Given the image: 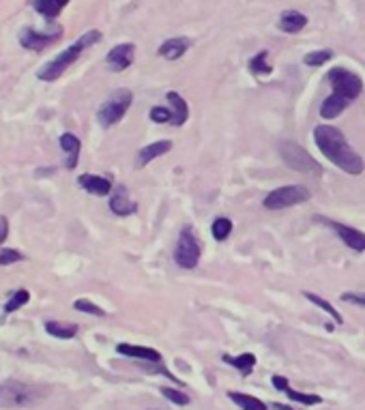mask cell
<instances>
[{"label": "cell", "instance_id": "d4e9b609", "mask_svg": "<svg viewBox=\"0 0 365 410\" xmlns=\"http://www.w3.org/2000/svg\"><path fill=\"white\" fill-rule=\"evenodd\" d=\"M247 67H249V71H251V76H255V78L269 76V73L273 71V67L269 65V52L262 50V52H258L255 56H251Z\"/></svg>", "mask_w": 365, "mask_h": 410}, {"label": "cell", "instance_id": "8992f818", "mask_svg": "<svg viewBox=\"0 0 365 410\" xmlns=\"http://www.w3.org/2000/svg\"><path fill=\"white\" fill-rule=\"evenodd\" d=\"M312 198V192H309L305 185H286V187H278L267 194L264 198V209L269 211H284L290 207H297V204H303Z\"/></svg>", "mask_w": 365, "mask_h": 410}, {"label": "cell", "instance_id": "4316f807", "mask_svg": "<svg viewBox=\"0 0 365 410\" xmlns=\"http://www.w3.org/2000/svg\"><path fill=\"white\" fill-rule=\"evenodd\" d=\"M211 234L215 240H226L232 234V221L228 217H217L211 223Z\"/></svg>", "mask_w": 365, "mask_h": 410}, {"label": "cell", "instance_id": "ffe728a7", "mask_svg": "<svg viewBox=\"0 0 365 410\" xmlns=\"http://www.w3.org/2000/svg\"><path fill=\"white\" fill-rule=\"evenodd\" d=\"M61 146H63V151L69 155L67 157V167H69V170H73V167L78 165V159H80V148H82L80 138H76L73 134H63L61 136Z\"/></svg>", "mask_w": 365, "mask_h": 410}, {"label": "cell", "instance_id": "e0dca14e", "mask_svg": "<svg viewBox=\"0 0 365 410\" xmlns=\"http://www.w3.org/2000/svg\"><path fill=\"white\" fill-rule=\"evenodd\" d=\"M278 26H280V30H284L288 34H297V32H301L307 26V17L301 11L290 9V11H284L280 15V24Z\"/></svg>", "mask_w": 365, "mask_h": 410}, {"label": "cell", "instance_id": "d6a6232c", "mask_svg": "<svg viewBox=\"0 0 365 410\" xmlns=\"http://www.w3.org/2000/svg\"><path fill=\"white\" fill-rule=\"evenodd\" d=\"M151 121L157 123V125L172 123V110H170V107H163V105H155V107L151 110Z\"/></svg>", "mask_w": 365, "mask_h": 410}, {"label": "cell", "instance_id": "f1b7e54d", "mask_svg": "<svg viewBox=\"0 0 365 410\" xmlns=\"http://www.w3.org/2000/svg\"><path fill=\"white\" fill-rule=\"evenodd\" d=\"M331 59H333V52L331 50H316V52L305 54L303 56V63L307 67H322V65H326Z\"/></svg>", "mask_w": 365, "mask_h": 410}, {"label": "cell", "instance_id": "2e32d148", "mask_svg": "<svg viewBox=\"0 0 365 410\" xmlns=\"http://www.w3.org/2000/svg\"><path fill=\"white\" fill-rule=\"evenodd\" d=\"M172 151V142L170 140H157L149 146H144L140 148V153H138V159H136V165L138 167H144V165H149L153 159L161 157V155H168Z\"/></svg>", "mask_w": 365, "mask_h": 410}, {"label": "cell", "instance_id": "74e56055", "mask_svg": "<svg viewBox=\"0 0 365 410\" xmlns=\"http://www.w3.org/2000/svg\"><path fill=\"white\" fill-rule=\"evenodd\" d=\"M271 408H273V410H295V408H290V406H286V404H278V402L271 404Z\"/></svg>", "mask_w": 365, "mask_h": 410}, {"label": "cell", "instance_id": "d6986e66", "mask_svg": "<svg viewBox=\"0 0 365 410\" xmlns=\"http://www.w3.org/2000/svg\"><path fill=\"white\" fill-rule=\"evenodd\" d=\"M351 105V101L346 99V97H342V95H337V92H333L331 97H326L324 101H322V105H320V116L324 119V121H331V119H337L342 112Z\"/></svg>", "mask_w": 365, "mask_h": 410}, {"label": "cell", "instance_id": "9c48e42d", "mask_svg": "<svg viewBox=\"0 0 365 410\" xmlns=\"http://www.w3.org/2000/svg\"><path fill=\"white\" fill-rule=\"evenodd\" d=\"M63 34L61 28L52 30V32H39V30H32V28H24L20 32V45L32 52H41L48 45H52L54 41H59V37Z\"/></svg>", "mask_w": 365, "mask_h": 410}, {"label": "cell", "instance_id": "ac0fdd59", "mask_svg": "<svg viewBox=\"0 0 365 410\" xmlns=\"http://www.w3.org/2000/svg\"><path fill=\"white\" fill-rule=\"evenodd\" d=\"M166 99H168L170 110H172V125L182 127V125L187 123V119H189V105H187V101L182 99L178 92H174V90L168 92Z\"/></svg>", "mask_w": 365, "mask_h": 410}, {"label": "cell", "instance_id": "9a60e30c", "mask_svg": "<svg viewBox=\"0 0 365 410\" xmlns=\"http://www.w3.org/2000/svg\"><path fill=\"white\" fill-rule=\"evenodd\" d=\"M78 183H80V187H82L84 192L93 194V196H99V198L112 194V183H110V178H105V176L82 174V176L78 178Z\"/></svg>", "mask_w": 365, "mask_h": 410}, {"label": "cell", "instance_id": "52a82bcc", "mask_svg": "<svg viewBox=\"0 0 365 410\" xmlns=\"http://www.w3.org/2000/svg\"><path fill=\"white\" fill-rule=\"evenodd\" d=\"M328 84H331L333 92H337V95L346 97L348 101H355L361 97V92H363V82L361 78L357 76V73L348 71V69H344V67H333L331 71L326 73V78H324Z\"/></svg>", "mask_w": 365, "mask_h": 410}, {"label": "cell", "instance_id": "7c38bea8", "mask_svg": "<svg viewBox=\"0 0 365 410\" xmlns=\"http://www.w3.org/2000/svg\"><path fill=\"white\" fill-rule=\"evenodd\" d=\"M116 352L123 357H132V359H140L144 363H161L163 357L161 352H157L155 348H146V346H138V344H118Z\"/></svg>", "mask_w": 365, "mask_h": 410}, {"label": "cell", "instance_id": "44dd1931", "mask_svg": "<svg viewBox=\"0 0 365 410\" xmlns=\"http://www.w3.org/2000/svg\"><path fill=\"white\" fill-rule=\"evenodd\" d=\"M69 5V0H32V7L36 13H41L48 20L59 17V13Z\"/></svg>", "mask_w": 365, "mask_h": 410}, {"label": "cell", "instance_id": "836d02e7", "mask_svg": "<svg viewBox=\"0 0 365 410\" xmlns=\"http://www.w3.org/2000/svg\"><path fill=\"white\" fill-rule=\"evenodd\" d=\"M24 256L15 249H0V267H7V265H15V263H22Z\"/></svg>", "mask_w": 365, "mask_h": 410}, {"label": "cell", "instance_id": "30bf717a", "mask_svg": "<svg viewBox=\"0 0 365 410\" xmlns=\"http://www.w3.org/2000/svg\"><path fill=\"white\" fill-rule=\"evenodd\" d=\"M136 61V45L134 43H121V45H114L112 50L107 52L105 56V63L112 71H125L129 69Z\"/></svg>", "mask_w": 365, "mask_h": 410}, {"label": "cell", "instance_id": "f546056e", "mask_svg": "<svg viewBox=\"0 0 365 410\" xmlns=\"http://www.w3.org/2000/svg\"><path fill=\"white\" fill-rule=\"evenodd\" d=\"M28 301H30V292H28V290H24V288L15 290V292L11 294V299L7 301V305H5V314H13V311H17L22 305H26Z\"/></svg>", "mask_w": 365, "mask_h": 410}, {"label": "cell", "instance_id": "d590c367", "mask_svg": "<svg viewBox=\"0 0 365 410\" xmlns=\"http://www.w3.org/2000/svg\"><path fill=\"white\" fill-rule=\"evenodd\" d=\"M7 234H9V221L5 215H0V243L7 238Z\"/></svg>", "mask_w": 365, "mask_h": 410}, {"label": "cell", "instance_id": "484cf974", "mask_svg": "<svg viewBox=\"0 0 365 410\" xmlns=\"http://www.w3.org/2000/svg\"><path fill=\"white\" fill-rule=\"evenodd\" d=\"M303 296H305V299L307 301H312L314 305H318L322 311H326L328 316H331V318L335 320V325H342L344 322V318H342V314L331 305V303H328V301H324L322 299V296H318V294H314V292H303Z\"/></svg>", "mask_w": 365, "mask_h": 410}, {"label": "cell", "instance_id": "5b68a950", "mask_svg": "<svg viewBox=\"0 0 365 410\" xmlns=\"http://www.w3.org/2000/svg\"><path fill=\"white\" fill-rule=\"evenodd\" d=\"M132 103H134V92L121 88L101 103L97 112V121L101 123V127H112L123 121V116L127 114V110L132 107Z\"/></svg>", "mask_w": 365, "mask_h": 410}, {"label": "cell", "instance_id": "6da1fadb", "mask_svg": "<svg viewBox=\"0 0 365 410\" xmlns=\"http://www.w3.org/2000/svg\"><path fill=\"white\" fill-rule=\"evenodd\" d=\"M314 142L318 146V151L333 165H337L342 172L351 174V176L363 174V170H365L363 159L357 155V151L348 144V140L344 138V134L337 127L318 125L314 129Z\"/></svg>", "mask_w": 365, "mask_h": 410}, {"label": "cell", "instance_id": "8d00e7d4", "mask_svg": "<svg viewBox=\"0 0 365 410\" xmlns=\"http://www.w3.org/2000/svg\"><path fill=\"white\" fill-rule=\"evenodd\" d=\"M271 382H273V387H275L278 391H284V389L288 387V378H286V376H278V374L273 376V380H271Z\"/></svg>", "mask_w": 365, "mask_h": 410}, {"label": "cell", "instance_id": "e575fe53", "mask_svg": "<svg viewBox=\"0 0 365 410\" xmlns=\"http://www.w3.org/2000/svg\"><path fill=\"white\" fill-rule=\"evenodd\" d=\"M344 303H353V305H365V294L363 292H346L342 294Z\"/></svg>", "mask_w": 365, "mask_h": 410}, {"label": "cell", "instance_id": "7a4b0ae2", "mask_svg": "<svg viewBox=\"0 0 365 410\" xmlns=\"http://www.w3.org/2000/svg\"><path fill=\"white\" fill-rule=\"evenodd\" d=\"M99 41H101V32H99V30H88V32H84L76 43L69 45L65 52H61V54L56 56V59H52L48 65H43L41 71L36 73V78L43 80V82L59 80V78L63 76V73L80 59L82 52H84L86 48L95 45V43H99Z\"/></svg>", "mask_w": 365, "mask_h": 410}, {"label": "cell", "instance_id": "7402d4cb", "mask_svg": "<svg viewBox=\"0 0 365 410\" xmlns=\"http://www.w3.org/2000/svg\"><path fill=\"white\" fill-rule=\"evenodd\" d=\"M45 331L52 335V338H59V340H71L78 335V325L73 322H59V320H48L45 325Z\"/></svg>", "mask_w": 365, "mask_h": 410}, {"label": "cell", "instance_id": "3957f363", "mask_svg": "<svg viewBox=\"0 0 365 410\" xmlns=\"http://www.w3.org/2000/svg\"><path fill=\"white\" fill-rule=\"evenodd\" d=\"M48 398V389L20 380L0 382V408H30Z\"/></svg>", "mask_w": 365, "mask_h": 410}, {"label": "cell", "instance_id": "4fadbf2b", "mask_svg": "<svg viewBox=\"0 0 365 410\" xmlns=\"http://www.w3.org/2000/svg\"><path fill=\"white\" fill-rule=\"evenodd\" d=\"M326 223L337 232V236H340L351 249H355V252H365V234H363L361 230L351 228V226H344V223H340V221H326Z\"/></svg>", "mask_w": 365, "mask_h": 410}, {"label": "cell", "instance_id": "1f68e13d", "mask_svg": "<svg viewBox=\"0 0 365 410\" xmlns=\"http://www.w3.org/2000/svg\"><path fill=\"white\" fill-rule=\"evenodd\" d=\"M73 307H76L78 311L90 314V316H99V318H103V316H105V309H101V307L95 305V303H90L88 299H78L76 303H73Z\"/></svg>", "mask_w": 365, "mask_h": 410}, {"label": "cell", "instance_id": "ba28073f", "mask_svg": "<svg viewBox=\"0 0 365 410\" xmlns=\"http://www.w3.org/2000/svg\"><path fill=\"white\" fill-rule=\"evenodd\" d=\"M200 243L194 234L191 228H182L180 234H178V240H176V247H174V263L180 267V269H196L198 263H200Z\"/></svg>", "mask_w": 365, "mask_h": 410}, {"label": "cell", "instance_id": "8fae6325", "mask_svg": "<svg viewBox=\"0 0 365 410\" xmlns=\"http://www.w3.org/2000/svg\"><path fill=\"white\" fill-rule=\"evenodd\" d=\"M110 211L118 217L134 215L138 211V204L129 198V192H127V187H123V185L112 189V196H110Z\"/></svg>", "mask_w": 365, "mask_h": 410}, {"label": "cell", "instance_id": "cb8c5ba5", "mask_svg": "<svg viewBox=\"0 0 365 410\" xmlns=\"http://www.w3.org/2000/svg\"><path fill=\"white\" fill-rule=\"evenodd\" d=\"M228 398L243 410H269L264 402H260L258 398H253L249 393H241V391H228Z\"/></svg>", "mask_w": 365, "mask_h": 410}, {"label": "cell", "instance_id": "4dcf8cb0", "mask_svg": "<svg viewBox=\"0 0 365 410\" xmlns=\"http://www.w3.org/2000/svg\"><path fill=\"white\" fill-rule=\"evenodd\" d=\"M159 391H161L163 398L170 400V402L176 404V406H187V404H189V396H185L182 391H178V389H174V387H161Z\"/></svg>", "mask_w": 365, "mask_h": 410}, {"label": "cell", "instance_id": "83f0119b", "mask_svg": "<svg viewBox=\"0 0 365 410\" xmlns=\"http://www.w3.org/2000/svg\"><path fill=\"white\" fill-rule=\"evenodd\" d=\"M284 393L292 400V402H299L303 406H316V404H322V398L316 396V393H303V391H295V389H290L286 387L284 389Z\"/></svg>", "mask_w": 365, "mask_h": 410}, {"label": "cell", "instance_id": "5bb4252c", "mask_svg": "<svg viewBox=\"0 0 365 410\" xmlns=\"http://www.w3.org/2000/svg\"><path fill=\"white\" fill-rule=\"evenodd\" d=\"M189 48H191V39H189V37H172V39L163 41L159 45L157 54L161 56V59H166V61H178L180 56L185 54Z\"/></svg>", "mask_w": 365, "mask_h": 410}, {"label": "cell", "instance_id": "603a6c76", "mask_svg": "<svg viewBox=\"0 0 365 410\" xmlns=\"http://www.w3.org/2000/svg\"><path fill=\"white\" fill-rule=\"evenodd\" d=\"M224 363H228L230 367L234 369H239L243 376H249L251 374V369L255 367V355H251V352H245V355H239V357H232V355H224L222 357Z\"/></svg>", "mask_w": 365, "mask_h": 410}, {"label": "cell", "instance_id": "277c9868", "mask_svg": "<svg viewBox=\"0 0 365 410\" xmlns=\"http://www.w3.org/2000/svg\"><path fill=\"white\" fill-rule=\"evenodd\" d=\"M278 148H280L282 159L286 161L288 167H292V170H297L301 174H316V176L322 172V165L309 155L301 144L284 140L278 144Z\"/></svg>", "mask_w": 365, "mask_h": 410}, {"label": "cell", "instance_id": "f35d334b", "mask_svg": "<svg viewBox=\"0 0 365 410\" xmlns=\"http://www.w3.org/2000/svg\"><path fill=\"white\" fill-rule=\"evenodd\" d=\"M151 410H161V408H151Z\"/></svg>", "mask_w": 365, "mask_h": 410}]
</instances>
